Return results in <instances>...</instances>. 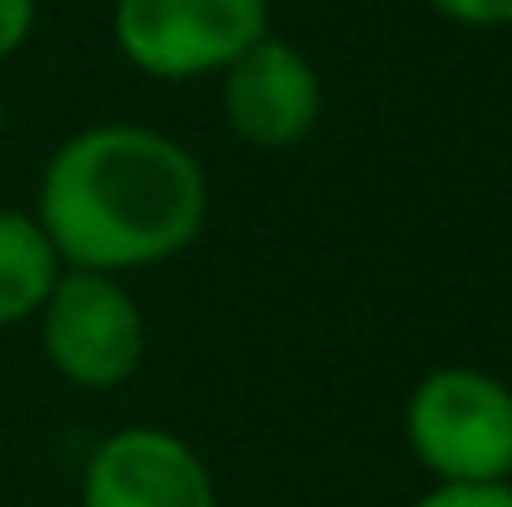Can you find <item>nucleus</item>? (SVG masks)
<instances>
[{
  "label": "nucleus",
  "instance_id": "nucleus-1",
  "mask_svg": "<svg viewBox=\"0 0 512 507\" xmlns=\"http://www.w3.org/2000/svg\"><path fill=\"white\" fill-rule=\"evenodd\" d=\"M209 214L204 165L160 130L90 125L40 174L35 224L65 269L130 274L189 249Z\"/></svg>",
  "mask_w": 512,
  "mask_h": 507
},
{
  "label": "nucleus",
  "instance_id": "nucleus-2",
  "mask_svg": "<svg viewBox=\"0 0 512 507\" xmlns=\"http://www.w3.org/2000/svg\"><path fill=\"white\" fill-rule=\"evenodd\" d=\"M403 438L438 483H512V388L483 368H433L403 403Z\"/></svg>",
  "mask_w": 512,
  "mask_h": 507
},
{
  "label": "nucleus",
  "instance_id": "nucleus-3",
  "mask_svg": "<svg viewBox=\"0 0 512 507\" xmlns=\"http://www.w3.org/2000/svg\"><path fill=\"white\" fill-rule=\"evenodd\" d=\"M35 319H40V348L50 368L75 388L90 393L120 388L145 363V343H150L145 314L115 274L60 269Z\"/></svg>",
  "mask_w": 512,
  "mask_h": 507
},
{
  "label": "nucleus",
  "instance_id": "nucleus-4",
  "mask_svg": "<svg viewBox=\"0 0 512 507\" xmlns=\"http://www.w3.org/2000/svg\"><path fill=\"white\" fill-rule=\"evenodd\" d=\"M115 45L150 80H204L269 35V0H115Z\"/></svg>",
  "mask_w": 512,
  "mask_h": 507
},
{
  "label": "nucleus",
  "instance_id": "nucleus-5",
  "mask_svg": "<svg viewBox=\"0 0 512 507\" xmlns=\"http://www.w3.org/2000/svg\"><path fill=\"white\" fill-rule=\"evenodd\" d=\"M219 80H224L219 90L224 120L249 150H264V155L294 150L314 135L324 115L319 70L309 65L304 50H294L279 35L254 40L239 60L219 70Z\"/></svg>",
  "mask_w": 512,
  "mask_h": 507
},
{
  "label": "nucleus",
  "instance_id": "nucleus-6",
  "mask_svg": "<svg viewBox=\"0 0 512 507\" xmlns=\"http://www.w3.org/2000/svg\"><path fill=\"white\" fill-rule=\"evenodd\" d=\"M85 507H219L204 458L170 428H120L95 443L80 483Z\"/></svg>",
  "mask_w": 512,
  "mask_h": 507
},
{
  "label": "nucleus",
  "instance_id": "nucleus-7",
  "mask_svg": "<svg viewBox=\"0 0 512 507\" xmlns=\"http://www.w3.org/2000/svg\"><path fill=\"white\" fill-rule=\"evenodd\" d=\"M60 254L50 249L35 214L0 209V329L40 314L45 294L60 279Z\"/></svg>",
  "mask_w": 512,
  "mask_h": 507
},
{
  "label": "nucleus",
  "instance_id": "nucleus-8",
  "mask_svg": "<svg viewBox=\"0 0 512 507\" xmlns=\"http://www.w3.org/2000/svg\"><path fill=\"white\" fill-rule=\"evenodd\" d=\"M413 507H512V483H438Z\"/></svg>",
  "mask_w": 512,
  "mask_h": 507
},
{
  "label": "nucleus",
  "instance_id": "nucleus-9",
  "mask_svg": "<svg viewBox=\"0 0 512 507\" xmlns=\"http://www.w3.org/2000/svg\"><path fill=\"white\" fill-rule=\"evenodd\" d=\"M443 20L468 30H503L512 25V0H428Z\"/></svg>",
  "mask_w": 512,
  "mask_h": 507
},
{
  "label": "nucleus",
  "instance_id": "nucleus-10",
  "mask_svg": "<svg viewBox=\"0 0 512 507\" xmlns=\"http://www.w3.org/2000/svg\"><path fill=\"white\" fill-rule=\"evenodd\" d=\"M35 30V0H0V60H10Z\"/></svg>",
  "mask_w": 512,
  "mask_h": 507
},
{
  "label": "nucleus",
  "instance_id": "nucleus-11",
  "mask_svg": "<svg viewBox=\"0 0 512 507\" xmlns=\"http://www.w3.org/2000/svg\"><path fill=\"white\" fill-rule=\"evenodd\" d=\"M0 140H5V105H0Z\"/></svg>",
  "mask_w": 512,
  "mask_h": 507
}]
</instances>
